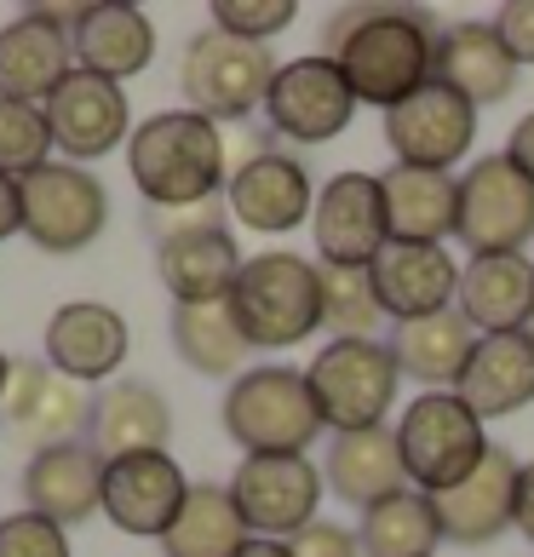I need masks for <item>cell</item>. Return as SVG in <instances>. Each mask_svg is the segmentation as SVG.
<instances>
[{
  "mask_svg": "<svg viewBox=\"0 0 534 557\" xmlns=\"http://www.w3.org/2000/svg\"><path fill=\"white\" fill-rule=\"evenodd\" d=\"M529 339H534V322H529Z\"/></svg>",
  "mask_w": 534,
  "mask_h": 557,
  "instance_id": "cell-46",
  "label": "cell"
},
{
  "mask_svg": "<svg viewBox=\"0 0 534 557\" xmlns=\"http://www.w3.org/2000/svg\"><path fill=\"white\" fill-rule=\"evenodd\" d=\"M231 311L253 350L305 345L322 327V264L305 253H259L241 259V276L231 287Z\"/></svg>",
  "mask_w": 534,
  "mask_h": 557,
  "instance_id": "cell-4",
  "label": "cell"
},
{
  "mask_svg": "<svg viewBox=\"0 0 534 557\" xmlns=\"http://www.w3.org/2000/svg\"><path fill=\"white\" fill-rule=\"evenodd\" d=\"M460 403L483 425L529 408L534 403V339L529 334H488V339H477V357H471L465 380H460Z\"/></svg>",
  "mask_w": 534,
  "mask_h": 557,
  "instance_id": "cell-31",
  "label": "cell"
},
{
  "mask_svg": "<svg viewBox=\"0 0 534 557\" xmlns=\"http://www.w3.org/2000/svg\"><path fill=\"white\" fill-rule=\"evenodd\" d=\"M47 161H52L47 104L0 98V173H7V178H29L35 168H47Z\"/></svg>",
  "mask_w": 534,
  "mask_h": 557,
  "instance_id": "cell-36",
  "label": "cell"
},
{
  "mask_svg": "<svg viewBox=\"0 0 534 557\" xmlns=\"http://www.w3.org/2000/svg\"><path fill=\"white\" fill-rule=\"evenodd\" d=\"M518 534L534 546V460L523 466V478H518Z\"/></svg>",
  "mask_w": 534,
  "mask_h": 557,
  "instance_id": "cell-43",
  "label": "cell"
},
{
  "mask_svg": "<svg viewBox=\"0 0 534 557\" xmlns=\"http://www.w3.org/2000/svg\"><path fill=\"white\" fill-rule=\"evenodd\" d=\"M322 327H334V339H380L385 311H380L374 276L322 264Z\"/></svg>",
  "mask_w": 534,
  "mask_h": 557,
  "instance_id": "cell-35",
  "label": "cell"
},
{
  "mask_svg": "<svg viewBox=\"0 0 534 557\" xmlns=\"http://www.w3.org/2000/svg\"><path fill=\"white\" fill-rule=\"evenodd\" d=\"M397 448H402V471L408 488L420 494H448L465 483L488 454V425L460 403V391H425L402 408L397 420Z\"/></svg>",
  "mask_w": 534,
  "mask_h": 557,
  "instance_id": "cell-5",
  "label": "cell"
},
{
  "mask_svg": "<svg viewBox=\"0 0 534 557\" xmlns=\"http://www.w3.org/2000/svg\"><path fill=\"white\" fill-rule=\"evenodd\" d=\"M385 190V219H392V242L414 247H443L460 224V178L455 173H425V168H392L380 173Z\"/></svg>",
  "mask_w": 534,
  "mask_h": 557,
  "instance_id": "cell-30",
  "label": "cell"
},
{
  "mask_svg": "<svg viewBox=\"0 0 534 557\" xmlns=\"http://www.w3.org/2000/svg\"><path fill=\"white\" fill-rule=\"evenodd\" d=\"M362 557H437L443 546V523H437V500L420 488H402L392 500L362 511Z\"/></svg>",
  "mask_w": 534,
  "mask_h": 557,
  "instance_id": "cell-34",
  "label": "cell"
},
{
  "mask_svg": "<svg viewBox=\"0 0 534 557\" xmlns=\"http://www.w3.org/2000/svg\"><path fill=\"white\" fill-rule=\"evenodd\" d=\"M17 196H24V236L29 247L52 259H70L80 247H92L110 224V190L98 184L92 168H75V161H47L29 178H17Z\"/></svg>",
  "mask_w": 534,
  "mask_h": 557,
  "instance_id": "cell-9",
  "label": "cell"
},
{
  "mask_svg": "<svg viewBox=\"0 0 534 557\" xmlns=\"http://www.w3.org/2000/svg\"><path fill=\"white\" fill-rule=\"evenodd\" d=\"M495 35L506 40L511 64H534V0H506V7L495 12Z\"/></svg>",
  "mask_w": 534,
  "mask_h": 557,
  "instance_id": "cell-40",
  "label": "cell"
},
{
  "mask_svg": "<svg viewBox=\"0 0 534 557\" xmlns=\"http://www.w3.org/2000/svg\"><path fill=\"white\" fill-rule=\"evenodd\" d=\"M455 311L477 334H529L534 322V259L529 253H488L460 271Z\"/></svg>",
  "mask_w": 534,
  "mask_h": 557,
  "instance_id": "cell-26",
  "label": "cell"
},
{
  "mask_svg": "<svg viewBox=\"0 0 534 557\" xmlns=\"http://www.w3.org/2000/svg\"><path fill=\"white\" fill-rule=\"evenodd\" d=\"M455 236L471 259L523 253L534 242V184L506 156H483L460 173V224Z\"/></svg>",
  "mask_w": 534,
  "mask_h": 557,
  "instance_id": "cell-10",
  "label": "cell"
},
{
  "mask_svg": "<svg viewBox=\"0 0 534 557\" xmlns=\"http://www.w3.org/2000/svg\"><path fill=\"white\" fill-rule=\"evenodd\" d=\"M311 242L316 264L339 271H368L385 247H392V219H385V190L374 173H339L316 190L311 213Z\"/></svg>",
  "mask_w": 534,
  "mask_h": 557,
  "instance_id": "cell-13",
  "label": "cell"
},
{
  "mask_svg": "<svg viewBox=\"0 0 534 557\" xmlns=\"http://www.w3.org/2000/svg\"><path fill=\"white\" fill-rule=\"evenodd\" d=\"M24 236V196H17V178L0 173V242Z\"/></svg>",
  "mask_w": 534,
  "mask_h": 557,
  "instance_id": "cell-42",
  "label": "cell"
},
{
  "mask_svg": "<svg viewBox=\"0 0 534 557\" xmlns=\"http://www.w3.org/2000/svg\"><path fill=\"white\" fill-rule=\"evenodd\" d=\"M127 345H133L127 317H121L115 305H104V299L58 305L47 334H40L47 362L64 380H75V385H110L121 374V362H127Z\"/></svg>",
  "mask_w": 534,
  "mask_h": 557,
  "instance_id": "cell-17",
  "label": "cell"
},
{
  "mask_svg": "<svg viewBox=\"0 0 534 557\" xmlns=\"http://www.w3.org/2000/svg\"><path fill=\"white\" fill-rule=\"evenodd\" d=\"M70 75H75V40L47 7L17 12L0 29V98L47 104Z\"/></svg>",
  "mask_w": 534,
  "mask_h": 557,
  "instance_id": "cell-20",
  "label": "cell"
},
{
  "mask_svg": "<svg viewBox=\"0 0 534 557\" xmlns=\"http://www.w3.org/2000/svg\"><path fill=\"white\" fill-rule=\"evenodd\" d=\"M0 414H7V425L24 443H35V454L58 448V443H87L92 391L64 380L47 357H40V362H12V385H7Z\"/></svg>",
  "mask_w": 534,
  "mask_h": 557,
  "instance_id": "cell-15",
  "label": "cell"
},
{
  "mask_svg": "<svg viewBox=\"0 0 534 557\" xmlns=\"http://www.w3.org/2000/svg\"><path fill=\"white\" fill-rule=\"evenodd\" d=\"M224 488L259 541H294L305 523H316L327 483L311 466V454H248Z\"/></svg>",
  "mask_w": 534,
  "mask_h": 557,
  "instance_id": "cell-11",
  "label": "cell"
},
{
  "mask_svg": "<svg viewBox=\"0 0 534 557\" xmlns=\"http://www.w3.org/2000/svg\"><path fill=\"white\" fill-rule=\"evenodd\" d=\"M104 471L110 460L98 454L92 443H58V448H40L29 454L24 466V511H40L52 518L58 529H75L104 511Z\"/></svg>",
  "mask_w": 534,
  "mask_h": 557,
  "instance_id": "cell-21",
  "label": "cell"
},
{
  "mask_svg": "<svg viewBox=\"0 0 534 557\" xmlns=\"http://www.w3.org/2000/svg\"><path fill=\"white\" fill-rule=\"evenodd\" d=\"M150 236H156V276L178 305L231 299V287L241 276V253H236V236L224 231L219 201L150 213Z\"/></svg>",
  "mask_w": 534,
  "mask_h": 557,
  "instance_id": "cell-7",
  "label": "cell"
},
{
  "mask_svg": "<svg viewBox=\"0 0 534 557\" xmlns=\"http://www.w3.org/2000/svg\"><path fill=\"white\" fill-rule=\"evenodd\" d=\"M294 17H299L294 0H213V29L253 40V47H271Z\"/></svg>",
  "mask_w": 534,
  "mask_h": 557,
  "instance_id": "cell-37",
  "label": "cell"
},
{
  "mask_svg": "<svg viewBox=\"0 0 534 557\" xmlns=\"http://www.w3.org/2000/svg\"><path fill=\"white\" fill-rule=\"evenodd\" d=\"M443 87H455L471 110L506 104L518 87V64H511L506 40L495 35V24H455L437 35V75Z\"/></svg>",
  "mask_w": 534,
  "mask_h": 557,
  "instance_id": "cell-27",
  "label": "cell"
},
{
  "mask_svg": "<svg viewBox=\"0 0 534 557\" xmlns=\"http://www.w3.org/2000/svg\"><path fill=\"white\" fill-rule=\"evenodd\" d=\"M437 35L425 7H339L322 29V58L339 64L357 104L385 115L437 75Z\"/></svg>",
  "mask_w": 534,
  "mask_h": 557,
  "instance_id": "cell-1",
  "label": "cell"
},
{
  "mask_svg": "<svg viewBox=\"0 0 534 557\" xmlns=\"http://www.w3.org/2000/svg\"><path fill=\"white\" fill-rule=\"evenodd\" d=\"M294 557H362V541L345 523H327V518H316V523H305L294 541Z\"/></svg>",
  "mask_w": 534,
  "mask_h": 557,
  "instance_id": "cell-39",
  "label": "cell"
},
{
  "mask_svg": "<svg viewBox=\"0 0 534 557\" xmlns=\"http://www.w3.org/2000/svg\"><path fill=\"white\" fill-rule=\"evenodd\" d=\"M190 478L178 471L173 454H133V460H110L104 471V518L121 534H138V541H161L173 529Z\"/></svg>",
  "mask_w": 534,
  "mask_h": 557,
  "instance_id": "cell-22",
  "label": "cell"
},
{
  "mask_svg": "<svg viewBox=\"0 0 534 557\" xmlns=\"http://www.w3.org/2000/svg\"><path fill=\"white\" fill-rule=\"evenodd\" d=\"M219 420H224V437L241 448V460L248 454H311V443L327 431L305 368H287V362H264L231 380Z\"/></svg>",
  "mask_w": 534,
  "mask_h": 557,
  "instance_id": "cell-3",
  "label": "cell"
},
{
  "mask_svg": "<svg viewBox=\"0 0 534 557\" xmlns=\"http://www.w3.org/2000/svg\"><path fill=\"white\" fill-rule=\"evenodd\" d=\"M471 138H477V110L443 81H425L414 98L385 110V144H392L397 168L448 173L471 156Z\"/></svg>",
  "mask_w": 534,
  "mask_h": 557,
  "instance_id": "cell-14",
  "label": "cell"
},
{
  "mask_svg": "<svg viewBox=\"0 0 534 557\" xmlns=\"http://www.w3.org/2000/svg\"><path fill=\"white\" fill-rule=\"evenodd\" d=\"M305 380L316 391L322 425L334 431V437H345V431L385 425V414H392V403H397L402 368H397L385 339H327L311 357V368H305Z\"/></svg>",
  "mask_w": 534,
  "mask_h": 557,
  "instance_id": "cell-6",
  "label": "cell"
},
{
  "mask_svg": "<svg viewBox=\"0 0 534 557\" xmlns=\"http://www.w3.org/2000/svg\"><path fill=\"white\" fill-rule=\"evenodd\" d=\"M47 127H52V150H64V161L87 168V161L110 156V150H121V144L133 138L127 87L75 70L64 87L47 98Z\"/></svg>",
  "mask_w": 534,
  "mask_h": 557,
  "instance_id": "cell-16",
  "label": "cell"
},
{
  "mask_svg": "<svg viewBox=\"0 0 534 557\" xmlns=\"http://www.w3.org/2000/svg\"><path fill=\"white\" fill-rule=\"evenodd\" d=\"M477 339L483 334L460 311H437V317L392 327V339H385V345H392L402 380H414L425 391H460L471 357H477Z\"/></svg>",
  "mask_w": 534,
  "mask_h": 557,
  "instance_id": "cell-28",
  "label": "cell"
},
{
  "mask_svg": "<svg viewBox=\"0 0 534 557\" xmlns=\"http://www.w3.org/2000/svg\"><path fill=\"white\" fill-rule=\"evenodd\" d=\"M506 161H511V168H518L529 184H534V110L518 121V127H511V138H506V150H500Z\"/></svg>",
  "mask_w": 534,
  "mask_h": 557,
  "instance_id": "cell-41",
  "label": "cell"
},
{
  "mask_svg": "<svg viewBox=\"0 0 534 557\" xmlns=\"http://www.w3.org/2000/svg\"><path fill=\"white\" fill-rule=\"evenodd\" d=\"M70 40H75V70L115 81V87H127L133 75L156 64V29L127 0H87Z\"/></svg>",
  "mask_w": 534,
  "mask_h": 557,
  "instance_id": "cell-25",
  "label": "cell"
},
{
  "mask_svg": "<svg viewBox=\"0 0 534 557\" xmlns=\"http://www.w3.org/2000/svg\"><path fill=\"white\" fill-rule=\"evenodd\" d=\"M241 557H294V546H287V541H259V534H253V541L241 546Z\"/></svg>",
  "mask_w": 534,
  "mask_h": 557,
  "instance_id": "cell-44",
  "label": "cell"
},
{
  "mask_svg": "<svg viewBox=\"0 0 534 557\" xmlns=\"http://www.w3.org/2000/svg\"><path fill=\"white\" fill-rule=\"evenodd\" d=\"M173 350L196 374L208 380H224V374H248V334L231 311V299H201V305H173Z\"/></svg>",
  "mask_w": 534,
  "mask_h": 557,
  "instance_id": "cell-33",
  "label": "cell"
},
{
  "mask_svg": "<svg viewBox=\"0 0 534 557\" xmlns=\"http://www.w3.org/2000/svg\"><path fill=\"white\" fill-rule=\"evenodd\" d=\"M368 276H374L380 311H385L392 327L437 317V311H455V299H460V264L448 259L443 247L392 242L374 264H368Z\"/></svg>",
  "mask_w": 534,
  "mask_h": 557,
  "instance_id": "cell-23",
  "label": "cell"
},
{
  "mask_svg": "<svg viewBox=\"0 0 534 557\" xmlns=\"http://www.w3.org/2000/svg\"><path fill=\"white\" fill-rule=\"evenodd\" d=\"M127 173L138 184V196L156 213H178V208H208L231 184V150H224L219 121L184 110H161L150 121H138L127 138Z\"/></svg>",
  "mask_w": 534,
  "mask_h": 557,
  "instance_id": "cell-2",
  "label": "cell"
},
{
  "mask_svg": "<svg viewBox=\"0 0 534 557\" xmlns=\"http://www.w3.org/2000/svg\"><path fill=\"white\" fill-rule=\"evenodd\" d=\"M518 478H523L518 454L500 448V443H488L483 466L471 471L465 483H455L448 494H431V500H437L443 541L488 546V541H500L506 529H518Z\"/></svg>",
  "mask_w": 534,
  "mask_h": 557,
  "instance_id": "cell-18",
  "label": "cell"
},
{
  "mask_svg": "<svg viewBox=\"0 0 534 557\" xmlns=\"http://www.w3.org/2000/svg\"><path fill=\"white\" fill-rule=\"evenodd\" d=\"M173 408L150 380H110L92 391V425L87 443L104 460H133V454H167Z\"/></svg>",
  "mask_w": 534,
  "mask_h": 557,
  "instance_id": "cell-24",
  "label": "cell"
},
{
  "mask_svg": "<svg viewBox=\"0 0 534 557\" xmlns=\"http://www.w3.org/2000/svg\"><path fill=\"white\" fill-rule=\"evenodd\" d=\"M0 557H75L70 529H58L40 511H12L0 518Z\"/></svg>",
  "mask_w": 534,
  "mask_h": 557,
  "instance_id": "cell-38",
  "label": "cell"
},
{
  "mask_svg": "<svg viewBox=\"0 0 534 557\" xmlns=\"http://www.w3.org/2000/svg\"><path fill=\"white\" fill-rule=\"evenodd\" d=\"M7 385H12V357L0 350V403H7Z\"/></svg>",
  "mask_w": 534,
  "mask_h": 557,
  "instance_id": "cell-45",
  "label": "cell"
},
{
  "mask_svg": "<svg viewBox=\"0 0 534 557\" xmlns=\"http://www.w3.org/2000/svg\"><path fill=\"white\" fill-rule=\"evenodd\" d=\"M253 541V529L241 523V511L224 483H190L173 529L161 534L167 557H241V546Z\"/></svg>",
  "mask_w": 534,
  "mask_h": 557,
  "instance_id": "cell-32",
  "label": "cell"
},
{
  "mask_svg": "<svg viewBox=\"0 0 534 557\" xmlns=\"http://www.w3.org/2000/svg\"><path fill=\"white\" fill-rule=\"evenodd\" d=\"M322 483L334 488L345 506H357V511L402 494L408 471H402L397 431L374 425V431H345V437H334V448H327V460H322Z\"/></svg>",
  "mask_w": 534,
  "mask_h": 557,
  "instance_id": "cell-29",
  "label": "cell"
},
{
  "mask_svg": "<svg viewBox=\"0 0 534 557\" xmlns=\"http://www.w3.org/2000/svg\"><path fill=\"white\" fill-rule=\"evenodd\" d=\"M357 92H351V81L339 75L334 58H294V64H282L276 81H271V98H264V121L287 138V144H327V138H339L345 127H351V115H357Z\"/></svg>",
  "mask_w": 534,
  "mask_h": 557,
  "instance_id": "cell-12",
  "label": "cell"
},
{
  "mask_svg": "<svg viewBox=\"0 0 534 557\" xmlns=\"http://www.w3.org/2000/svg\"><path fill=\"white\" fill-rule=\"evenodd\" d=\"M224 208L259 236H287L316 213V190H311V173L294 156L253 150V156H241V168L224 184Z\"/></svg>",
  "mask_w": 534,
  "mask_h": 557,
  "instance_id": "cell-19",
  "label": "cell"
},
{
  "mask_svg": "<svg viewBox=\"0 0 534 557\" xmlns=\"http://www.w3.org/2000/svg\"><path fill=\"white\" fill-rule=\"evenodd\" d=\"M276 52L271 47H253V40H236L224 29H196L190 47L178 58V87L190 98L196 115L208 121H241L264 110L271 98V81H276Z\"/></svg>",
  "mask_w": 534,
  "mask_h": 557,
  "instance_id": "cell-8",
  "label": "cell"
}]
</instances>
